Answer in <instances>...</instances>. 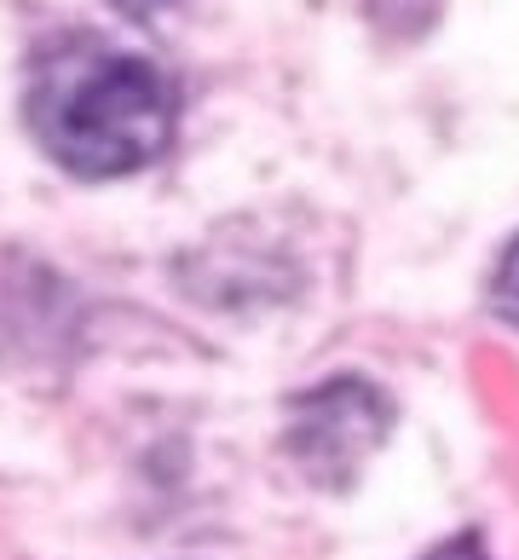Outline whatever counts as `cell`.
I'll list each match as a JSON object with an SVG mask.
<instances>
[{
  "mask_svg": "<svg viewBox=\"0 0 519 560\" xmlns=\"http://www.w3.org/2000/svg\"><path fill=\"white\" fill-rule=\"evenodd\" d=\"M30 128L81 179H116L162 156L174 93L156 65L110 40H64L30 81Z\"/></svg>",
  "mask_w": 519,
  "mask_h": 560,
  "instance_id": "1",
  "label": "cell"
},
{
  "mask_svg": "<svg viewBox=\"0 0 519 560\" xmlns=\"http://www.w3.org/2000/svg\"><path fill=\"white\" fill-rule=\"evenodd\" d=\"M387 433V399L364 382H329L311 399H300L295 428H288V451L311 480L341 486L352 480V468L381 445Z\"/></svg>",
  "mask_w": 519,
  "mask_h": 560,
  "instance_id": "2",
  "label": "cell"
},
{
  "mask_svg": "<svg viewBox=\"0 0 519 560\" xmlns=\"http://www.w3.org/2000/svg\"><path fill=\"white\" fill-rule=\"evenodd\" d=\"M491 306H496V318H508V324L519 329V237H514V248L503 255V266H496Z\"/></svg>",
  "mask_w": 519,
  "mask_h": 560,
  "instance_id": "3",
  "label": "cell"
},
{
  "mask_svg": "<svg viewBox=\"0 0 519 560\" xmlns=\"http://www.w3.org/2000/svg\"><path fill=\"white\" fill-rule=\"evenodd\" d=\"M427 560H485V549H480V537H450V544L433 549Z\"/></svg>",
  "mask_w": 519,
  "mask_h": 560,
  "instance_id": "4",
  "label": "cell"
},
{
  "mask_svg": "<svg viewBox=\"0 0 519 560\" xmlns=\"http://www.w3.org/2000/svg\"><path fill=\"white\" fill-rule=\"evenodd\" d=\"M116 7H128V12H156V7H168V0H116Z\"/></svg>",
  "mask_w": 519,
  "mask_h": 560,
  "instance_id": "5",
  "label": "cell"
}]
</instances>
